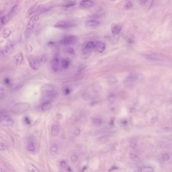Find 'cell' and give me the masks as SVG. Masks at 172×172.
Returning <instances> with one entry per match:
<instances>
[{"mask_svg":"<svg viewBox=\"0 0 172 172\" xmlns=\"http://www.w3.org/2000/svg\"><path fill=\"white\" fill-rule=\"evenodd\" d=\"M54 90V86L50 83L45 84L42 87V92L45 96L53 93Z\"/></svg>","mask_w":172,"mask_h":172,"instance_id":"ba28073f","label":"cell"},{"mask_svg":"<svg viewBox=\"0 0 172 172\" xmlns=\"http://www.w3.org/2000/svg\"><path fill=\"white\" fill-rule=\"evenodd\" d=\"M60 60L58 57H55L53 58L51 62L52 70L54 72H57L60 68Z\"/></svg>","mask_w":172,"mask_h":172,"instance_id":"5bb4252c","label":"cell"},{"mask_svg":"<svg viewBox=\"0 0 172 172\" xmlns=\"http://www.w3.org/2000/svg\"><path fill=\"white\" fill-rule=\"evenodd\" d=\"M16 7H17L16 6L14 7L13 8H12V9H11V11L9 12V13L7 14H6L5 16L1 17V24L2 25H4L9 22V21L12 17L13 13H14V10H15V8H16Z\"/></svg>","mask_w":172,"mask_h":172,"instance_id":"7c38bea8","label":"cell"},{"mask_svg":"<svg viewBox=\"0 0 172 172\" xmlns=\"http://www.w3.org/2000/svg\"><path fill=\"white\" fill-rule=\"evenodd\" d=\"M28 62L30 67L34 70H37L39 68V63L37 59H36L32 56L28 58Z\"/></svg>","mask_w":172,"mask_h":172,"instance_id":"4fadbf2b","label":"cell"},{"mask_svg":"<svg viewBox=\"0 0 172 172\" xmlns=\"http://www.w3.org/2000/svg\"><path fill=\"white\" fill-rule=\"evenodd\" d=\"M138 171L141 172H153L154 170L153 168L148 166H143L139 168Z\"/></svg>","mask_w":172,"mask_h":172,"instance_id":"484cf974","label":"cell"},{"mask_svg":"<svg viewBox=\"0 0 172 172\" xmlns=\"http://www.w3.org/2000/svg\"><path fill=\"white\" fill-rule=\"evenodd\" d=\"M7 148V147L5 145L2 143H1V150H5Z\"/></svg>","mask_w":172,"mask_h":172,"instance_id":"74e56055","label":"cell"},{"mask_svg":"<svg viewBox=\"0 0 172 172\" xmlns=\"http://www.w3.org/2000/svg\"><path fill=\"white\" fill-rule=\"evenodd\" d=\"M93 125L97 126H99L101 125L102 124V121L101 119H99V118H94L93 120Z\"/></svg>","mask_w":172,"mask_h":172,"instance_id":"4dcf8cb0","label":"cell"},{"mask_svg":"<svg viewBox=\"0 0 172 172\" xmlns=\"http://www.w3.org/2000/svg\"><path fill=\"white\" fill-rule=\"evenodd\" d=\"M106 45L104 43L102 42H98L95 45V49H97V51L100 53H102L106 49Z\"/></svg>","mask_w":172,"mask_h":172,"instance_id":"ac0fdd59","label":"cell"},{"mask_svg":"<svg viewBox=\"0 0 172 172\" xmlns=\"http://www.w3.org/2000/svg\"><path fill=\"white\" fill-rule=\"evenodd\" d=\"M51 107V103L50 101H45L41 106V109L43 112H45L49 110Z\"/></svg>","mask_w":172,"mask_h":172,"instance_id":"d6986e66","label":"cell"},{"mask_svg":"<svg viewBox=\"0 0 172 172\" xmlns=\"http://www.w3.org/2000/svg\"><path fill=\"white\" fill-rule=\"evenodd\" d=\"M139 80L138 75L135 74H131L124 81V84L126 87L133 86Z\"/></svg>","mask_w":172,"mask_h":172,"instance_id":"277c9868","label":"cell"},{"mask_svg":"<svg viewBox=\"0 0 172 172\" xmlns=\"http://www.w3.org/2000/svg\"><path fill=\"white\" fill-rule=\"evenodd\" d=\"M148 0H139V3L141 5H144L145 4Z\"/></svg>","mask_w":172,"mask_h":172,"instance_id":"f35d334b","label":"cell"},{"mask_svg":"<svg viewBox=\"0 0 172 172\" xmlns=\"http://www.w3.org/2000/svg\"><path fill=\"white\" fill-rule=\"evenodd\" d=\"M76 5V2L74 1H71V0H68L66 1L63 5V7L66 8H71L72 7L75 6Z\"/></svg>","mask_w":172,"mask_h":172,"instance_id":"d4e9b609","label":"cell"},{"mask_svg":"<svg viewBox=\"0 0 172 172\" xmlns=\"http://www.w3.org/2000/svg\"><path fill=\"white\" fill-rule=\"evenodd\" d=\"M170 159V156L167 154H165L163 155V159L164 161H168Z\"/></svg>","mask_w":172,"mask_h":172,"instance_id":"836d02e7","label":"cell"},{"mask_svg":"<svg viewBox=\"0 0 172 172\" xmlns=\"http://www.w3.org/2000/svg\"><path fill=\"white\" fill-rule=\"evenodd\" d=\"M109 80L111 81H110V83L111 84H115L117 82V79L116 77H112L111 79H109Z\"/></svg>","mask_w":172,"mask_h":172,"instance_id":"d590c367","label":"cell"},{"mask_svg":"<svg viewBox=\"0 0 172 172\" xmlns=\"http://www.w3.org/2000/svg\"><path fill=\"white\" fill-rule=\"evenodd\" d=\"M22 85H23V84H22V83L18 84L16 87H14V90L15 91H17L19 90V89L21 88Z\"/></svg>","mask_w":172,"mask_h":172,"instance_id":"8d00e7d4","label":"cell"},{"mask_svg":"<svg viewBox=\"0 0 172 172\" xmlns=\"http://www.w3.org/2000/svg\"><path fill=\"white\" fill-rule=\"evenodd\" d=\"M28 171L29 172H39V170L37 169V168L32 163H29L28 165Z\"/></svg>","mask_w":172,"mask_h":172,"instance_id":"83f0119b","label":"cell"},{"mask_svg":"<svg viewBox=\"0 0 172 172\" xmlns=\"http://www.w3.org/2000/svg\"><path fill=\"white\" fill-rule=\"evenodd\" d=\"M100 24V22L99 21H97V20H88V21H86L85 23L86 26L88 27V28H95V27L99 26Z\"/></svg>","mask_w":172,"mask_h":172,"instance_id":"2e32d148","label":"cell"},{"mask_svg":"<svg viewBox=\"0 0 172 172\" xmlns=\"http://www.w3.org/2000/svg\"><path fill=\"white\" fill-rule=\"evenodd\" d=\"M27 149L29 152L31 153H33L36 150V146H35V144H34V143L33 141H29L28 143V144H27Z\"/></svg>","mask_w":172,"mask_h":172,"instance_id":"603a6c76","label":"cell"},{"mask_svg":"<svg viewBox=\"0 0 172 172\" xmlns=\"http://www.w3.org/2000/svg\"><path fill=\"white\" fill-rule=\"evenodd\" d=\"M78 160V155L77 154H73L70 157V161L72 163H75Z\"/></svg>","mask_w":172,"mask_h":172,"instance_id":"f546056e","label":"cell"},{"mask_svg":"<svg viewBox=\"0 0 172 172\" xmlns=\"http://www.w3.org/2000/svg\"><path fill=\"white\" fill-rule=\"evenodd\" d=\"M38 61L39 62V64L40 63H45L46 62L47 60V57L45 54H43L40 56L38 59Z\"/></svg>","mask_w":172,"mask_h":172,"instance_id":"f1b7e54d","label":"cell"},{"mask_svg":"<svg viewBox=\"0 0 172 172\" xmlns=\"http://www.w3.org/2000/svg\"><path fill=\"white\" fill-rule=\"evenodd\" d=\"M11 34V31L10 28H6L4 30H3L2 35L4 38H8L9 37Z\"/></svg>","mask_w":172,"mask_h":172,"instance_id":"4316f807","label":"cell"},{"mask_svg":"<svg viewBox=\"0 0 172 172\" xmlns=\"http://www.w3.org/2000/svg\"><path fill=\"white\" fill-rule=\"evenodd\" d=\"M122 30V26L119 24L114 25L112 28V33L114 35L119 34Z\"/></svg>","mask_w":172,"mask_h":172,"instance_id":"ffe728a7","label":"cell"},{"mask_svg":"<svg viewBox=\"0 0 172 172\" xmlns=\"http://www.w3.org/2000/svg\"><path fill=\"white\" fill-rule=\"evenodd\" d=\"M60 166L61 168H65L67 166V163L65 161H62L60 163Z\"/></svg>","mask_w":172,"mask_h":172,"instance_id":"e575fe53","label":"cell"},{"mask_svg":"<svg viewBox=\"0 0 172 172\" xmlns=\"http://www.w3.org/2000/svg\"><path fill=\"white\" fill-rule=\"evenodd\" d=\"M95 44L92 41L87 42L85 43L82 48V57L83 59H86L90 56L92 51L95 49Z\"/></svg>","mask_w":172,"mask_h":172,"instance_id":"3957f363","label":"cell"},{"mask_svg":"<svg viewBox=\"0 0 172 172\" xmlns=\"http://www.w3.org/2000/svg\"><path fill=\"white\" fill-rule=\"evenodd\" d=\"M70 62L69 60L67 59H65L62 60L61 61V66L62 68H63L64 69H67L70 65Z\"/></svg>","mask_w":172,"mask_h":172,"instance_id":"cb8c5ba5","label":"cell"},{"mask_svg":"<svg viewBox=\"0 0 172 172\" xmlns=\"http://www.w3.org/2000/svg\"><path fill=\"white\" fill-rule=\"evenodd\" d=\"M30 105L26 102H20L14 105L11 108V111L15 114H22L29 110Z\"/></svg>","mask_w":172,"mask_h":172,"instance_id":"6da1fadb","label":"cell"},{"mask_svg":"<svg viewBox=\"0 0 172 172\" xmlns=\"http://www.w3.org/2000/svg\"><path fill=\"white\" fill-rule=\"evenodd\" d=\"M51 135L53 137L57 136L59 133V126L57 125H54L51 128Z\"/></svg>","mask_w":172,"mask_h":172,"instance_id":"7402d4cb","label":"cell"},{"mask_svg":"<svg viewBox=\"0 0 172 172\" xmlns=\"http://www.w3.org/2000/svg\"><path fill=\"white\" fill-rule=\"evenodd\" d=\"M53 9V7L51 5H39L37 6H34L29 11L30 15L36 14L38 15L39 14L46 13L50 11Z\"/></svg>","mask_w":172,"mask_h":172,"instance_id":"7a4b0ae2","label":"cell"},{"mask_svg":"<svg viewBox=\"0 0 172 172\" xmlns=\"http://www.w3.org/2000/svg\"><path fill=\"white\" fill-rule=\"evenodd\" d=\"M14 59L16 65H21L23 63V56L22 53L21 52L18 53L15 56Z\"/></svg>","mask_w":172,"mask_h":172,"instance_id":"e0dca14e","label":"cell"},{"mask_svg":"<svg viewBox=\"0 0 172 172\" xmlns=\"http://www.w3.org/2000/svg\"><path fill=\"white\" fill-rule=\"evenodd\" d=\"M59 151V148L56 144H53L50 149V153L52 155H56Z\"/></svg>","mask_w":172,"mask_h":172,"instance_id":"44dd1931","label":"cell"},{"mask_svg":"<svg viewBox=\"0 0 172 172\" xmlns=\"http://www.w3.org/2000/svg\"><path fill=\"white\" fill-rule=\"evenodd\" d=\"M77 37L74 36H68L63 37L60 40V44L63 45H69L74 44L77 42Z\"/></svg>","mask_w":172,"mask_h":172,"instance_id":"8992f818","label":"cell"},{"mask_svg":"<svg viewBox=\"0 0 172 172\" xmlns=\"http://www.w3.org/2000/svg\"><path fill=\"white\" fill-rule=\"evenodd\" d=\"M80 6L84 8H90L93 7L94 3L92 0H82L80 3Z\"/></svg>","mask_w":172,"mask_h":172,"instance_id":"9a60e30c","label":"cell"},{"mask_svg":"<svg viewBox=\"0 0 172 172\" xmlns=\"http://www.w3.org/2000/svg\"><path fill=\"white\" fill-rule=\"evenodd\" d=\"M146 58L148 60L154 61H163L165 60V58L162 54L155 53L146 55Z\"/></svg>","mask_w":172,"mask_h":172,"instance_id":"30bf717a","label":"cell"},{"mask_svg":"<svg viewBox=\"0 0 172 172\" xmlns=\"http://www.w3.org/2000/svg\"><path fill=\"white\" fill-rule=\"evenodd\" d=\"M76 26V24L74 22L70 21H62L57 23L54 25L55 28L62 29H69L72 27Z\"/></svg>","mask_w":172,"mask_h":172,"instance_id":"5b68a950","label":"cell"},{"mask_svg":"<svg viewBox=\"0 0 172 172\" xmlns=\"http://www.w3.org/2000/svg\"><path fill=\"white\" fill-rule=\"evenodd\" d=\"M1 123L4 126H10L13 125V124H14V121L6 113L1 112Z\"/></svg>","mask_w":172,"mask_h":172,"instance_id":"52a82bcc","label":"cell"},{"mask_svg":"<svg viewBox=\"0 0 172 172\" xmlns=\"http://www.w3.org/2000/svg\"><path fill=\"white\" fill-rule=\"evenodd\" d=\"M67 52L68 54H75V51L74 50L73 48L72 47H69L67 49Z\"/></svg>","mask_w":172,"mask_h":172,"instance_id":"d6a6232c","label":"cell"},{"mask_svg":"<svg viewBox=\"0 0 172 172\" xmlns=\"http://www.w3.org/2000/svg\"><path fill=\"white\" fill-rule=\"evenodd\" d=\"M13 48H14V46L12 44H9L8 45H7L4 47V49L1 51V58H5L7 57L8 56H9L10 54L11 53V52L13 51Z\"/></svg>","mask_w":172,"mask_h":172,"instance_id":"8fae6325","label":"cell"},{"mask_svg":"<svg viewBox=\"0 0 172 172\" xmlns=\"http://www.w3.org/2000/svg\"><path fill=\"white\" fill-rule=\"evenodd\" d=\"M39 19V17L38 15H34L30 18L26 27V32L27 33H29L32 30L36 24L38 22Z\"/></svg>","mask_w":172,"mask_h":172,"instance_id":"9c48e42d","label":"cell"},{"mask_svg":"<svg viewBox=\"0 0 172 172\" xmlns=\"http://www.w3.org/2000/svg\"><path fill=\"white\" fill-rule=\"evenodd\" d=\"M136 146H137V143H136L135 142H133L131 143V146L132 148H135L136 147Z\"/></svg>","mask_w":172,"mask_h":172,"instance_id":"ab89813d","label":"cell"},{"mask_svg":"<svg viewBox=\"0 0 172 172\" xmlns=\"http://www.w3.org/2000/svg\"><path fill=\"white\" fill-rule=\"evenodd\" d=\"M131 157L132 158V159L133 161H134L135 162H139L140 161V159H139V157L135 154H132L131 155Z\"/></svg>","mask_w":172,"mask_h":172,"instance_id":"1f68e13d","label":"cell"}]
</instances>
